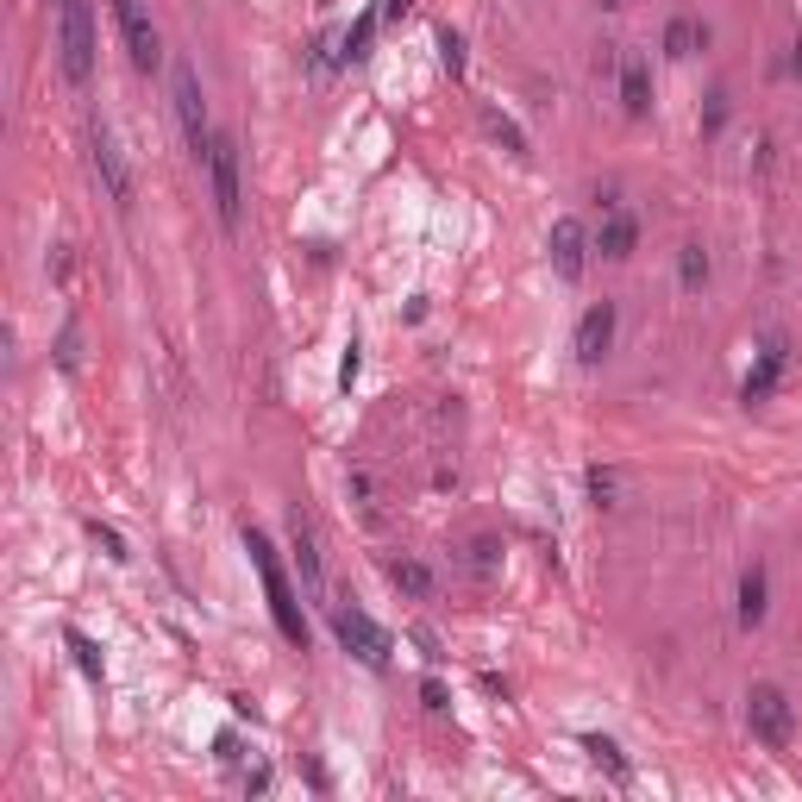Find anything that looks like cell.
I'll return each mask as SVG.
<instances>
[{"mask_svg": "<svg viewBox=\"0 0 802 802\" xmlns=\"http://www.w3.org/2000/svg\"><path fill=\"white\" fill-rule=\"evenodd\" d=\"M245 552H251V564H257V577H264V602H270L276 633H282L289 646H308V621H301V602H295V589H289V571H282L270 533H264V527H245Z\"/></svg>", "mask_w": 802, "mask_h": 802, "instance_id": "1", "label": "cell"}, {"mask_svg": "<svg viewBox=\"0 0 802 802\" xmlns=\"http://www.w3.org/2000/svg\"><path fill=\"white\" fill-rule=\"evenodd\" d=\"M207 195H214V214H220V232H239L245 226V157H239V138L232 132H214L207 145Z\"/></svg>", "mask_w": 802, "mask_h": 802, "instance_id": "2", "label": "cell"}, {"mask_svg": "<svg viewBox=\"0 0 802 802\" xmlns=\"http://www.w3.org/2000/svg\"><path fill=\"white\" fill-rule=\"evenodd\" d=\"M94 7L88 0H57V63H63V82L69 88H88L94 82Z\"/></svg>", "mask_w": 802, "mask_h": 802, "instance_id": "3", "label": "cell"}, {"mask_svg": "<svg viewBox=\"0 0 802 802\" xmlns=\"http://www.w3.org/2000/svg\"><path fill=\"white\" fill-rule=\"evenodd\" d=\"M746 727L765 752H790L796 740V702L777 690V683H752L746 690Z\"/></svg>", "mask_w": 802, "mask_h": 802, "instance_id": "4", "label": "cell"}, {"mask_svg": "<svg viewBox=\"0 0 802 802\" xmlns=\"http://www.w3.org/2000/svg\"><path fill=\"white\" fill-rule=\"evenodd\" d=\"M88 163H94V176H101L107 201L120 207V214H132L138 182H132V163H126V151H120V138H113L107 120H88Z\"/></svg>", "mask_w": 802, "mask_h": 802, "instance_id": "5", "label": "cell"}, {"mask_svg": "<svg viewBox=\"0 0 802 802\" xmlns=\"http://www.w3.org/2000/svg\"><path fill=\"white\" fill-rule=\"evenodd\" d=\"M170 101H176V120H182V138H188V151H195L207 163V145H214V126H207V101H201V76H195V63H170Z\"/></svg>", "mask_w": 802, "mask_h": 802, "instance_id": "6", "label": "cell"}, {"mask_svg": "<svg viewBox=\"0 0 802 802\" xmlns=\"http://www.w3.org/2000/svg\"><path fill=\"white\" fill-rule=\"evenodd\" d=\"M113 26H120V44H126V57H132L138 76H157V69H163V38L151 26L145 0H113Z\"/></svg>", "mask_w": 802, "mask_h": 802, "instance_id": "7", "label": "cell"}, {"mask_svg": "<svg viewBox=\"0 0 802 802\" xmlns=\"http://www.w3.org/2000/svg\"><path fill=\"white\" fill-rule=\"evenodd\" d=\"M333 633H339V646L351 652V658H364L370 671H389V633L376 627L364 608H345V602H333Z\"/></svg>", "mask_w": 802, "mask_h": 802, "instance_id": "8", "label": "cell"}, {"mask_svg": "<svg viewBox=\"0 0 802 802\" xmlns=\"http://www.w3.org/2000/svg\"><path fill=\"white\" fill-rule=\"evenodd\" d=\"M289 539H295V571H301V589H308L314 602H326V552H320V533H314V521L308 514H289ZM333 608V602H326Z\"/></svg>", "mask_w": 802, "mask_h": 802, "instance_id": "9", "label": "cell"}, {"mask_svg": "<svg viewBox=\"0 0 802 802\" xmlns=\"http://www.w3.org/2000/svg\"><path fill=\"white\" fill-rule=\"evenodd\" d=\"M546 251H552V270H558L564 282H577V276L589 270V251H596V239L583 232V220H558L552 239H546Z\"/></svg>", "mask_w": 802, "mask_h": 802, "instance_id": "10", "label": "cell"}, {"mask_svg": "<svg viewBox=\"0 0 802 802\" xmlns=\"http://www.w3.org/2000/svg\"><path fill=\"white\" fill-rule=\"evenodd\" d=\"M608 345H615V301H596L577 320V364H602Z\"/></svg>", "mask_w": 802, "mask_h": 802, "instance_id": "11", "label": "cell"}, {"mask_svg": "<svg viewBox=\"0 0 802 802\" xmlns=\"http://www.w3.org/2000/svg\"><path fill=\"white\" fill-rule=\"evenodd\" d=\"M615 82H621V107L633 113V120H646V113H652V63L640 51H627L615 63Z\"/></svg>", "mask_w": 802, "mask_h": 802, "instance_id": "12", "label": "cell"}, {"mask_svg": "<svg viewBox=\"0 0 802 802\" xmlns=\"http://www.w3.org/2000/svg\"><path fill=\"white\" fill-rule=\"evenodd\" d=\"M633 245H640V220H633L627 207H602V226H596V251L608 257V264H621V257H633Z\"/></svg>", "mask_w": 802, "mask_h": 802, "instance_id": "13", "label": "cell"}, {"mask_svg": "<svg viewBox=\"0 0 802 802\" xmlns=\"http://www.w3.org/2000/svg\"><path fill=\"white\" fill-rule=\"evenodd\" d=\"M784 364H790V345L784 339H765L759 345V364H752L746 383H740V401H765L777 389V376H784Z\"/></svg>", "mask_w": 802, "mask_h": 802, "instance_id": "14", "label": "cell"}, {"mask_svg": "<svg viewBox=\"0 0 802 802\" xmlns=\"http://www.w3.org/2000/svg\"><path fill=\"white\" fill-rule=\"evenodd\" d=\"M765 608H771V577L759 571V564H752V571L740 577V627H759Z\"/></svg>", "mask_w": 802, "mask_h": 802, "instance_id": "15", "label": "cell"}, {"mask_svg": "<svg viewBox=\"0 0 802 802\" xmlns=\"http://www.w3.org/2000/svg\"><path fill=\"white\" fill-rule=\"evenodd\" d=\"M389 583L401 589V596H414V602H427L433 596V571H427V564H420V558H389Z\"/></svg>", "mask_w": 802, "mask_h": 802, "instance_id": "16", "label": "cell"}, {"mask_svg": "<svg viewBox=\"0 0 802 802\" xmlns=\"http://www.w3.org/2000/svg\"><path fill=\"white\" fill-rule=\"evenodd\" d=\"M464 571L477 577V583H489L495 571H502V539H489V533H477V539H470V546H464Z\"/></svg>", "mask_w": 802, "mask_h": 802, "instance_id": "17", "label": "cell"}, {"mask_svg": "<svg viewBox=\"0 0 802 802\" xmlns=\"http://www.w3.org/2000/svg\"><path fill=\"white\" fill-rule=\"evenodd\" d=\"M63 640H69V652H76V671H82L88 683H101V677H107V665H101V646H94V640H88L82 627H69Z\"/></svg>", "mask_w": 802, "mask_h": 802, "instance_id": "18", "label": "cell"}, {"mask_svg": "<svg viewBox=\"0 0 802 802\" xmlns=\"http://www.w3.org/2000/svg\"><path fill=\"white\" fill-rule=\"evenodd\" d=\"M696 44H702V26H696V19H671V26H665V57H671V63L696 57Z\"/></svg>", "mask_w": 802, "mask_h": 802, "instance_id": "19", "label": "cell"}, {"mask_svg": "<svg viewBox=\"0 0 802 802\" xmlns=\"http://www.w3.org/2000/svg\"><path fill=\"white\" fill-rule=\"evenodd\" d=\"M709 251H702V245H683L677 251V282H683V289H702V282H709Z\"/></svg>", "mask_w": 802, "mask_h": 802, "instance_id": "20", "label": "cell"}, {"mask_svg": "<svg viewBox=\"0 0 802 802\" xmlns=\"http://www.w3.org/2000/svg\"><path fill=\"white\" fill-rule=\"evenodd\" d=\"M376 26H383V13H364L358 26L345 32V51H339V57H345V63H364V57H370V38H376Z\"/></svg>", "mask_w": 802, "mask_h": 802, "instance_id": "21", "label": "cell"}, {"mask_svg": "<svg viewBox=\"0 0 802 802\" xmlns=\"http://www.w3.org/2000/svg\"><path fill=\"white\" fill-rule=\"evenodd\" d=\"M583 752H589V759H596L602 771H615V777H633V765L621 759V746H615V740H602V734H583Z\"/></svg>", "mask_w": 802, "mask_h": 802, "instance_id": "22", "label": "cell"}, {"mask_svg": "<svg viewBox=\"0 0 802 802\" xmlns=\"http://www.w3.org/2000/svg\"><path fill=\"white\" fill-rule=\"evenodd\" d=\"M57 370H63V376L82 370V326H76V320H69L63 333H57Z\"/></svg>", "mask_w": 802, "mask_h": 802, "instance_id": "23", "label": "cell"}, {"mask_svg": "<svg viewBox=\"0 0 802 802\" xmlns=\"http://www.w3.org/2000/svg\"><path fill=\"white\" fill-rule=\"evenodd\" d=\"M615 495H621V477L608 464H589V502L596 508H615Z\"/></svg>", "mask_w": 802, "mask_h": 802, "instance_id": "24", "label": "cell"}, {"mask_svg": "<svg viewBox=\"0 0 802 802\" xmlns=\"http://www.w3.org/2000/svg\"><path fill=\"white\" fill-rule=\"evenodd\" d=\"M439 63L452 69V76H464V32H452V26H439Z\"/></svg>", "mask_w": 802, "mask_h": 802, "instance_id": "25", "label": "cell"}, {"mask_svg": "<svg viewBox=\"0 0 802 802\" xmlns=\"http://www.w3.org/2000/svg\"><path fill=\"white\" fill-rule=\"evenodd\" d=\"M489 132H495V138H502V145H508L514 157H527V138H521V126H514V120H508V113H489Z\"/></svg>", "mask_w": 802, "mask_h": 802, "instance_id": "26", "label": "cell"}, {"mask_svg": "<svg viewBox=\"0 0 802 802\" xmlns=\"http://www.w3.org/2000/svg\"><path fill=\"white\" fill-rule=\"evenodd\" d=\"M721 126H727V94L715 88V94H709V107H702V132H709V138H715Z\"/></svg>", "mask_w": 802, "mask_h": 802, "instance_id": "27", "label": "cell"}, {"mask_svg": "<svg viewBox=\"0 0 802 802\" xmlns=\"http://www.w3.org/2000/svg\"><path fill=\"white\" fill-rule=\"evenodd\" d=\"M358 364H364V345L351 339V345H345V358H339V389H351V383H358Z\"/></svg>", "mask_w": 802, "mask_h": 802, "instance_id": "28", "label": "cell"}, {"mask_svg": "<svg viewBox=\"0 0 802 802\" xmlns=\"http://www.w3.org/2000/svg\"><path fill=\"white\" fill-rule=\"evenodd\" d=\"M88 533H94V546H101L107 558H126V539L113 533V527H101V521H88Z\"/></svg>", "mask_w": 802, "mask_h": 802, "instance_id": "29", "label": "cell"}, {"mask_svg": "<svg viewBox=\"0 0 802 802\" xmlns=\"http://www.w3.org/2000/svg\"><path fill=\"white\" fill-rule=\"evenodd\" d=\"M420 702H427V709L439 715V709H445V683H433V677H427V683H420Z\"/></svg>", "mask_w": 802, "mask_h": 802, "instance_id": "30", "label": "cell"}, {"mask_svg": "<svg viewBox=\"0 0 802 802\" xmlns=\"http://www.w3.org/2000/svg\"><path fill=\"white\" fill-rule=\"evenodd\" d=\"M414 646H420V652H427V658H433V665H439V658H445V652H439V640H433V633H427V627H414Z\"/></svg>", "mask_w": 802, "mask_h": 802, "instance_id": "31", "label": "cell"}, {"mask_svg": "<svg viewBox=\"0 0 802 802\" xmlns=\"http://www.w3.org/2000/svg\"><path fill=\"white\" fill-rule=\"evenodd\" d=\"M245 790H251V796H264V790H270V771H264V765L245 771Z\"/></svg>", "mask_w": 802, "mask_h": 802, "instance_id": "32", "label": "cell"}, {"mask_svg": "<svg viewBox=\"0 0 802 802\" xmlns=\"http://www.w3.org/2000/svg\"><path fill=\"white\" fill-rule=\"evenodd\" d=\"M414 13V0H383V19H408Z\"/></svg>", "mask_w": 802, "mask_h": 802, "instance_id": "33", "label": "cell"}, {"mask_svg": "<svg viewBox=\"0 0 802 802\" xmlns=\"http://www.w3.org/2000/svg\"><path fill=\"white\" fill-rule=\"evenodd\" d=\"M790 69H796V76H802V44H790Z\"/></svg>", "mask_w": 802, "mask_h": 802, "instance_id": "34", "label": "cell"}, {"mask_svg": "<svg viewBox=\"0 0 802 802\" xmlns=\"http://www.w3.org/2000/svg\"><path fill=\"white\" fill-rule=\"evenodd\" d=\"M602 7H608V13H621V7H627V0H602Z\"/></svg>", "mask_w": 802, "mask_h": 802, "instance_id": "35", "label": "cell"}]
</instances>
